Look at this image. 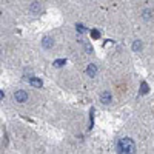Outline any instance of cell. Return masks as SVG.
I'll list each match as a JSON object with an SVG mask.
<instances>
[{
    "instance_id": "obj_14",
    "label": "cell",
    "mask_w": 154,
    "mask_h": 154,
    "mask_svg": "<svg viewBox=\"0 0 154 154\" xmlns=\"http://www.w3.org/2000/svg\"><path fill=\"white\" fill-rule=\"evenodd\" d=\"M93 37H99V32L97 31H93Z\"/></svg>"
},
{
    "instance_id": "obj_6",
    "label": "cell",
    "mask_w": 154,
    "mask_h": 154,
    "mask_svg": "<svg viewBox=\"0 0 154 154\" xmlns=\"http://www.w3.org/2000/svg\"><path fill=\"white\" fill-rule=\"evenodd\" d=\"M40 9H42V6H40V3H38V2H34V3H31V6H29V11L34 12V14L40 12Z\"/></svg>"
},
{
    "instance_id": "obj_2",
    "label": "cell",
    "mask_w": 154,
    "mask_h": 154,
    "mask_svg": "<svg viewBox=\"0 0 154 154\" xmlns=\"http://www.w3.org/2000/svg\"><path fill=\"white\" fill-rule=\"evenodd\" d=\"M14 99H16V102H19V103H25V102H28V93L23 91V89H17V91L14 93Z\"/></svg>"
},
{
    "instance_id": "obj_10",
    "label": "cell",
    "mask_w": 154,
    "mask_h": 154,
    "mask_svg": "<svg viewBox=\"0 0 154 154\" xmlns=\"http://www.w3.org/2000/svg\"><path fill=\"white\" fill-rule=\"evenodd\" d=\"M66 63V60L65 59H59V60H56L54 62V66H57V68H60V66H63Z\"/></svg>"
},
{
    "instance_id": "obj_9",
    "label": "cell",
    "mask_w": 154,
    "mask_h": 154,
    "mask_svg": "<svg viewBox=\"0 0 154 154\" xmlns=\"http://www.w3.org/2000/svg\"><path fill=\"white\" fill-rule=\"evenodd\" d=\"M133 49L136 51V53H139V51L142 49V42H140V40H134V43H133Z\"/></svg>"
},
{
    "instance_id": "obj_13",
    "label": "cell",
    "mask_w": 154,
    "mask_h": 154,
    "mask_svg": "<svg viewBox=\"0 0 154 154\" xmlns=\"http://www.w3.org/2000/svg\"><path fill=\"white\" fill-rule=\"evenodd\" d=\"M148 91V86H146V83H142V93H146Z\"/></svg>"
},
{
    "instance_id": "obj_8",
    "label": "cell",
    "mask_w": 154,
    "mask_h": 154,
    "mask_svg": "<svg viewBox=\"0 0 154 154\" xmlns=\"http://www.w3.org/2000/svg\"><path fill=\"white\" fill-rule=\"evenodd\" d=\"M142 19H143V20H149V19H152V11L145 9V11L142 12Z\"/></svg>"
},
{
    "instance_id": "obj_1",
    "label": "cell",
    "mask_w": 154,
    "mask_h": 154,
    "mask_svg": "<svg viewBox=\"0 0 154 154\" xmlns=\"http://www.w3.org/2000/svg\"><path fill=\"white\" fill-rule=\"evenodd\" d=\"M117 149H119V152H136V143L130 137H125V139L119 140Z\"/></svg>"
},
{
    "instance_id": "obj_12",
    "label": "cell",
    "mask_w": 154,
    "mask_h": 154,
    "mask_svg": "<svg viewBox=\"0 0 154 154\" xmlns=\"http://www.w3.org/2000/svg\"><path fill=\"white\" fill-rule=\"evenodd\" d=\"M85 49L88 51V54H89V53H93V46H91V45H88V43L85 45Z\"/></svg>"
},
{
    "instance_id": "obj_5",
    "label": "cell",
    "mask_w": 154,
    "mask_h": 154,
    "mask_svg": "<svg viewBox=\"0 0 154 154\" xmlns=\"http://www.w3.org/2000/svg\"><path fill=\"white\" fill-rule=\"evenodd\" d=\"M86 74H88L89 77H94V75L97 74V66L94 65V63H89V65H88V68H86Z\"/></svg>"
},
{
    "instance_id": "obj_3",
    "label": "cell",
    "mask_w": 154,
    "mask_h": 154,
    "mask_svg": "<svg viewBox=\"0 0 154 154\" xmlns=\"http://www.w3.org/2000/svg\"><path fill=\"white\" fill-rule=\"evenodd\" d=\"M42 46L45 48V49H51L54 46V38H51V37H43V40H42Z\"/></svg>"
},
{
    "instance_id": "obj_4",
    "label": "cell",
    "mask_w": 154,
    "mask_h": 154,
    "mask_svg": "<svg viewBox=\"0 0 154 154\" xmlns=\"http://www.w3.org/2000/svg\"><path fill=\"white\" fill-rule=\"evenodd\" d=\"M100 102H102V103H105V105H109L111 102H112V97H111V94H109L108 91L102 93V94H100Z\"/></svg>"
},
{
    "instance_id": "obj_7",
    "label": "cell",
    "mask_w": 154,
    "mask_h": 154,
    "mask_svg": "<svg viewBox=\"0 0 154 154\" xmlns=\"http://www.w3.org/2000/svg\"><path fill=\"white\" fill-rule=\"evenodd\" d=\"M29 83L32 85V86H37V88H42V80H38V79H35V77H31L29 79Z\"/></svg>"
},
{
    "instance_id": "obj_11",
    "label": "cell",
    "mask_w": 154,
    "mask_h": 154,
    "mask_svg": "<svg viewBox=\"0 0 154 154\" xmlns=\"http://www.w3.org/2000/svg\"><path fill=\"white\" fill-rule=\"evenodd\" d=\"M75 28L79 29V32H85V26H83V25H80V23H79V25H75Z\"/></svg>"
}]
</instances>
